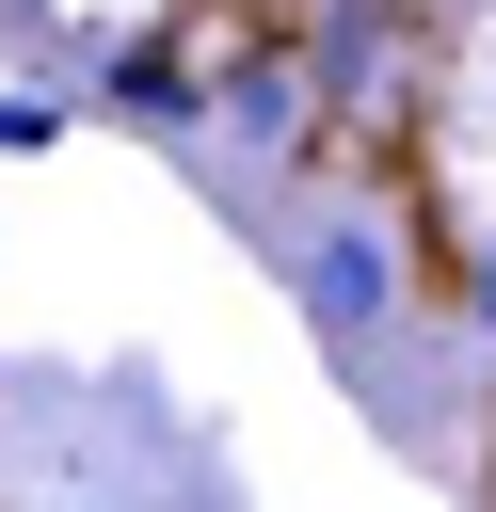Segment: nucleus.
I'll return each instance as SVG.
<instances>
[{
  "mask_svg": "<svg viewBox=\"0 0 496 512\" xmlns=\"http://www.w3.org/2000/svg\"><path fill=\"white\" fill-rule=\"evenodd\" d=\"M304 304H320V336L368 368V336L400 320V240H384V224H320V240H304Z\"/></svg>",
  "mask_w": 496,
  "mask_h": 512,
  "instance_id": "1",
  "label": "nucleus"
},
{
  "mask_svg": "<svg viewBox=\"0 0 496 512\" xmlns=\"http://www.w3.org/2000/svg\"><path fill=\"white\" fill-rule=\"evenodd\" d=\"M96 96H112L128 128H208V64H192L176 32H112V48H96Z\"/></svg>",
  "mask_w": 496,
  "mask_h": 512,
  "instance_id": "2",
  "label": "nucleus"
},
{
  "mask_svg": "<svg viewBox=\"0 0 496 512\" xmlns=\"http://www.w3.org/2000/svg\"><path fill=\"white\" fill-rule=\"evenodd\" d=\"M64 144V96H32V80H0V160H48Z\"/></svg>",
  "mask_w": 496,
  "mask_h": 512,
  "instance_id": "3",
  "label": "nucleus"
},
{
  "mask_svg": "<svg viewBox=\"0 0 496 512\" xmlns=\"http://www.w3.org/2000/svg\"><path fill=\"white\" fill-rule=\"evenodd\" d=\"M464 320H480V336H496V240H480V256H464Z\"/></svg>",
  "mask_w": 496,
  "mask_h": 512,
  "instance_id": "4",
  "label": "nucleus"
}]
</instances>
